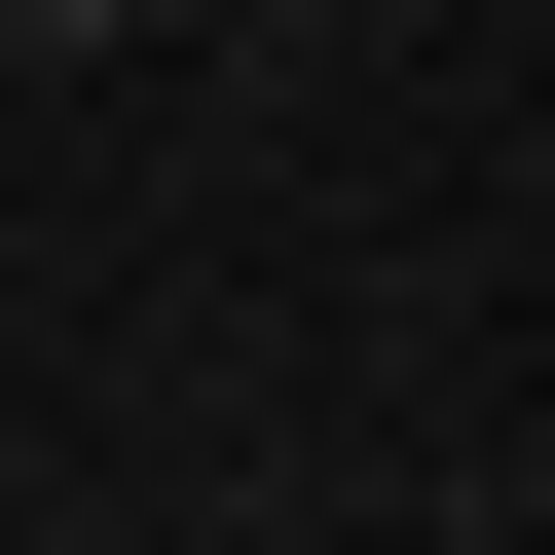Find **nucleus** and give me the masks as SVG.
Listing matches in <instances>:
<instances>
[]
</instances>
